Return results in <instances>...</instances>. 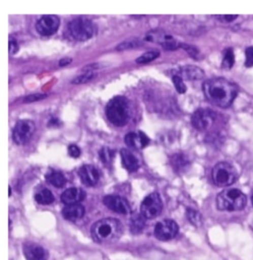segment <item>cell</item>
Segmentation results:
<instances>
[{
	"label": "cell",
	"mask_w": 253,
	"mask_h": 260,
	"mask_svg": "<svg viewBox=\"0 0 253 260\" xmlns=\"http://www.w3.org/2000/svg\"><path fill=\"white\" fill-rule=\"evenodd\" d=\"M18 43L16 42V40H14V38L10 36V39H9V54H10V56L15 55L18 52Z\"/></svg>",
	"instance_id": "cell-33"
},
{
	"label": "cell",
	"mask_w": 253,
	"mask_h": 260,
	"mask_svg": "<svg viewBox=\"0 0 253 260\" xmlns=\"http://www.w3.org/2000/svg\"><path fill=\"white\" fill-rule=\"evenodd\" d=\"M212 178L216 185L227 187L236 181L237 171L229 162H218L212 170Z\"/></svg>",
	"instance_id": "cell-6"
},
{
	"label": "cell",
	"mask_w": 253,
	"mask_h": 260,
	"mask_svg": "<svg viewBox=\"0 0 253 260\" xmlns=\"http://www.w3.org/2000/svg\"><path fill=\"white\" fill-rule=\"evenodd\" d=\"M245 67L251 68L253 67V47H248L245 50Z\"/></svg>",
	"instance_id": "cell-32"
},
{
	"label": "cell",
	"mask_w": 253,
	"mask_h": 260,
	"mask_svg": "<svg viewBox=\"0 0 253 260\" xmlns=\"http://www.w3.org/2000/svg\"><path fill=\"white\" fill-rule=\"evenodd\" d=\"M47 96H48V95H46V94H39V93H36V94H31V95L26 96V97L23 99V101H24V103L36 102V101H39V100H42V99L46 98Z\"/></svg>",
	"instance_id": "cell-31"
},
{
	"label": "cell",
	"mask_w": 253,
	"mask_h": 260,
	"mask_svg": "<svg viewBox=\"0 0 253 260\" xmlns=\"http://www.w3.org/2000/svg\"><path fill=\"white\" fill-rule=\"evenodd\" d=\"M103 203L110 209L121 215H126L131 213V207L125 198L117 195H107L103 199Z\"/></svg>",
	"instance_id": "cell-12"
},
{
	"label": "cell",
	"mask_w": 253,
	"mask_h": 260,
	"mask_svg": "<svg viewBox=\"0 0 253 260\" xmlns=\"http://www.w3.org/2000/svg\"><path fill=\"white\" fill-rule=\"evenodd\" d=\"M247 203L246 196L238 189L231 188L222 191L217 197V207L220 211H241Z\"/></svg>",
	"instance_id": "cell-4"
},
{
	"label": "cell",
	"mask_w": 253,
	"mask_h": 260,
	"mask_svg": "<svg viewBox=\"0 0 253 260\" xmlns=\"http://www.w3.org/2000/svg\"><path fill=\"white\" fill-rule=\"evenodd\" d=\"M149 142V139L143 132H130L125 137L126 146L133 149H143Z\"/></svg>",
	"instance_id": "cell-14"
},
{
	"label": "cell",
	"mask_w": 253,
	"mask_h": 260,
	"mask_svg": "<svg viewBox=\"0 0 253 260\" xmlns=\"http://www.w3.org/2000/svg\"><path fill=\"white\" fill-rule=\"evenodd\" d=\"M36 131L35 123L31 120H20L13 129V141L17 145L27 144Z\"/></svg>",
	"instance_id": "cell-8"
},
{
	"label": "cell",
	"mask_w": 253,
	"mask_h": 260,
	"mask_svg": "<svg viewBox=\"0 0 253 260\" xmlns=\"http://www.w3.org/2000/svg\"><path fill=\"white\" fill-rule=\"evenodd\" d=\"M132 109L126 97L116 96L111 99L106 106V116L115 126L122 127L130 121Z\"/></svg>",
	"instance_id": "cell-3"
},
{
	"label": "cell",
	"mask_w": 253,
	"mask_h": 260,
	"mask_svg": "<svg viewBox=\"0 0 253 260\" xmlns=\"http://www.w3.org/2000/svg\"><path fill=\"white\" fill-rule=\"evenodd\" d=\"M114 155H115L114 150L108 149V148H104V149H101L100 152H99L100 159L104 164H110L113 160Z\"/></svg>",
	"instance_id": "cell-28"
},
{
	"label": "cell",
	"mask_w": 253,
	"mask_h": 260,
	"mask_svg": "<svg viewBox=\"0 0 253 260\" xmlns=\"http://www.w3.org/2000/svg\"><path fill=\"white\" fill-rule=\"evenodd\" d=\"M94 71L95 70H88V71H85L83 74L75 76L72 80V83L73 84H83V83L90 81L96 76Z\"/></svg>",
	"instance_id": "cell-23"
},
{
	"label": "cell",
	"mask_w": 253,
	"mask_h": 260,
	"mask_svg": "<svg viewBox=\"0 0 253 260\" xmlns=\"http://www.w3.org/2000/svg\"><path fill=\"white\" fill-rule=\"evenodd\" d=\"M189 165L188 159L183 154H176L172 157V166L176 170H182L185 167Z\"/></svg>",
	"instance_id": "cell-26"
},
{
	"label": "cell",
	"mask_w": 253,
	"mask_h": 260,
	"mask_svg": "<svg viewBox=\"0 0 253 260\" xmlns=\"http://www.w3.org/2000/svg\"><path fill=\"white\" fill-rule=\"evenodd\" d=\"M85 197V193L80 188H69L60 196V200L64 204L74 205L79 204Z\"/></svg>",
	"instance_id": "cell-15"
},
{
	"label": "cell",
	"mask_w": 253,
	"mask_h": 260,
	"mask_svg": "<svg viewBox=\"0 0 253 260\" xmlns=\"http://www.w3.org/2000/svg\"><path fill=\"white\" fill-rule=\"evenodd\" d=\"M78 176L84 185L89 187L96 185L100 178L98 169L91 165H84L79 168Z\"/></svg>",
	"instance_id": "cell-13"
},
{
	"label": "cell",
	"mask_w": 253,
	"mask_h": 260,
	"mask_svg": "<svg viewBox=\"0 0 253 260\" xmlns=\"http://www.w3.org/2000/svg\"><path fill=\"white\" fill-rule=\"evenodd\" d=\"M163 204L159 193L153 192L147 195L141 204V214L145 219H154L163 212Z\"/></svg>",
	"instance_id": "cell-7"
},
{
	"label": "cell",
	"mask_w": 253,
	"mask_h": 260,
	"mask_svg": "<svg viewBox=\"0 0 253 260\" xmlns=\"http://www.w3.org/2000/svg\"><path fill=\"white\" fill-rule=\"evenodd\" d=\"M145 224V218L142 214H134L131 217L130 228L133 234H140L144 231Z\"/></svg>",
	"instance_id": "cell-21"
},
{
	"label": "cell",
	"mask_w": 253,
	"mask_h": 260,
	"mask_svg": "<svg viewBox=\"0 0 253 260\" xmlns=\"http://www.w3.org/2000/svg\"><path fill=\"white\" fill-rule=\"evenodd\" d=\"M172 81H173V83L175 85V88L178 92L181 93V94L186 92L187 88H186V85L184 83V79L182 77H180L179 75H174L172 76Z\"/></svg>",
	"instance_id": "cell-29"
},
{
	"label": "cell",
	"mask_w": 253,
	"mask_h": 260,
	"mask_svg": "<svg viewBox=\"0 0 253 260\" xmlns=\"http://www.w3.org/2000/svg\"><path fill=\"white\" fill-rule=\"evenodd\" d=\"M160 56V53L155 52V51H151V52H147L144 54L143 56H140L137 58V62L138 63H148L152 60H154L155 58H157Z\"/></svg>",
	"instance_id": "cell-27"
},
{
	"label": "cell",
	"mask_w": 253,
	"mask_h": 260,
	"mask_svg": "<svg viewBox=\"0 0 253 260\" xmlns=\"http://www.w3.org/2000/svg\"><path fill=\"white\" fill-rule=\"evenodd\" d=\"M69 154H70L72 157L77 158V157H79V155L81 154V150H80V149H79L77 146L71 145V146L69 147Z\"/></svg>",
	"instance_id": "cell-34"
},
{
	"label": "cell",
	"mask_w": 253,
	"mask_h": 260,
	"mask_svg": "<svg viewBox=\"0 0 253 260\" xmlns=\"http://www.w3.org/2000/svg\"><path fill=\"white\" fill-rule=\"evenodd\" d=\"M24 254L27 260H47L48 252L37 243H27L24 245Z\"/></svg>",
	"instance_id": "cell-16"
},
{
	"label": "cell",
	"mask_w": 253,
	"mask_h": 260,
	"mask_svg": "<svg viewBox=\"0 0 253 260\" xmlns=\"http://www.w3.org/2000/svg\"><path fill=\"white\" fill-rule=\"evenodd\" d=\"M120 153L122 157L123 167L126 168L129 172H135L140 168V160L131 149H123Z\"/></svg>",
	"instance_id": "cell-18"
},
{
	"label": "cell",
	"mask_w": 253,
	"mask_h": 260,
	"mask_svg": "<svg viewBox=\"0 0 253 260\" xmlns=\"http://www.w3.org/2000/svg\"><path fill=\"white\" fill-rule=\"evenodd\" d=\"M35 200L39 204L50 205L54 202V197L49 189L42 188L35 194Z\"/></svg>",
	"instance_id": "cell-22"
},
{
	"label": "cell",
	"mask_w": 253,
	"mask_h": 260,
	"mask_svg": "<svg viewBox=\"0 0 253 260\" xmlns=\"http://www.w3.org/2000/svg\"><path fill=\"white\" fill-rule=\"evenodd\" d=\"M175 75H179L183 79L188 80H199L205 76V73L202 69L195 66H185L175 72Z\"/></svg>",
	"instance_id": "cell-19"
},
{
	"label": "cell",
	"mask_w": 253,
	"mask_h": 260,
	"mask_svg": "<svg viewBox=\"0 0 253 260\" xmlns=\"http://www.w3.org/2000/svg\"><path fill=\"white\" fill-rule=\"evenodd\" d=\"M140 43L137 40H132V41H128V42H124L121 45L118 46L117 50L119 51H123V50H126V49H133L136 48L137 46H139Z\"/></svg>",
	"instance_id": "cell-30"
},
{
	"label": "cell",
	"mask_w": 253,
	"mask_h": 260,
	"mask_svg": "<svg viewBox=\"0 0 253 260\" xmlns=\"http://www.w3.org/2000/svg\"><path fill=\"white\" fill-rule=\"evenodd\" d=\"M72 61H73L72 58H70V57H65V58H62V59L59 60L58 66H59V67H66V66L70 64Z\"/></svg>",
	"instance_id": "cell-36"
},
{
	"label": "cell",
	"mask_w": 253,
	"mask_h": 260,
	"mask_svg": "<svg viewBox=\"0 0 253 260\" xmlns=\"http://www.w3.org/2000/svg\"><path fill=\"white\" fill-rule=\"evenodd\" d=\"M203 91L206 99L219 108H228L237 96V86L223 77L211 78L204 82Z\"/></svg>",
	"instance_id": "cell-1"
},
{
	"label": "cell",
	"mask_w": 253,
	"mask_h": 260,
	"mask_svg": "<svg viewBox=\"0 0 253 260\" xmlns=\"http://www.w3.org/2000/svg\"><path fill=\"white\" fill-rule=\"evenodd\" d=\"M68 32L76 41H86L96 35L97 27L90 19L78 17L69 23Z\"/></svg>",
	"instance_id": "cell-5"
},
{
	"label": "cell",
	"mask_w": 253,
	"mask_h": 260,
	"mask_svg": "<svg viewBox=\"0 0 253 260\" xmlns=\"http://www.w3.org/2000/svg\"><path fill=\"white\" fill-rule=\"evenodd\" d=\"M59 27V18L55 15H44L38 20L36 29L42 36L54 35Z\"/></svg>",
	"instance_id": "cell-11"
},
{
	"label": "cell",
	"mask_w": 253,
	"mask_h": 260,
	"mask_svg": "<svg viewBox=\"0 0 253 260\" xmlns=\"http://www.w3.org/2000/svg\"><path fill=\"white\" fill-rule=\"evenodd\" d=\"M251 201H252V205H253V195H252V198H251Z\"/></svg>",
	"instance_id": "cell-37"
},
{
	"label": "cell",
	"mask_w": 253,
	"mask_h": 260,
	"mask_svg": "<svg viewBox=\"0 0 253 260\" xmlns=\"http://www.w3.org/2000/svg\"><path fill=\"white\" fill-rule=\"evenodd\" d=\"M217 115L209 109H198L192 115V125L198 131L209 130L216 122Z\"/></svg>",
	"instance_id": "cell-9"
},
{
	"label": "cell",
	"mask_w": 253,
	"mask_h": 260,
	"mask_svg": "<svg viewBox=\"0 0 253 260\" xmlns=\"http://www.w3.org/2000/svg\"><path fill=\"white\" fill-rule=\"evenodd\" d=\"M123 234V225L117 219L99 220L91 228V236L97 243H112L118 241Z\"/></svg>",
	"instance_id": "cell-2"
},
{
	"label": "cell",
	"mask_w": 253,
	"mask_h": 260,
	"mask_svg": "<svg viewBox=\"0 0 253 260\" xmlns=\"http://www.w3.org/2000/svg\"><path fill=\"white\" fill-rule=\"evenodd\" d=\"M217 18L220 19L223 21H226V22H232V21H234V20L237 18V15H223V16H219Z\"/></svg>",
	"instance_id": "cell-35"
},
{
	"label": "cell",
	"mask_w": 253,
	"mask_h": 260,
	"mask_svg": "<svg viewBox=\"0 0 253 260\" xmlns=\"http://www.w3.org/2000/svg\"><path fill=\"white\" fill-rule=\"evenodd\" d=\"M186 216L189 222L193 223L196 226H200L202 224V217L199 214V212L193 210V209H187L186 210Z\"/></svg>",
	"instance_id": "cell-25"
},
{
	"label": "cell",
	"mask_w": 253,
	"mask_h": 260,
	"mask_svg": "<svg viewBox=\"0 0 253 260\" xmlns=\"http://www.w3.org/2000/svg\"><path fill=\"white\" fill-rule=\"evenodd\" d=\"M235 64V54L233 49H228L225 52L223 59V68L224 69H232Z\"/></svg>",
	"instance_id": "cell-24"
},
{
	"label": "cell",
	"mask_w": 253,
	"mask_h": 260,
	"mask_svg": "<svg viewBox=\"0 0 253 260\" xmlns=\"http://www.w3.org/2000/svg\"><path fill=\"white\" fill-rule=\"evenodd\" d=\"M179 232V226L173 220H163L155 224L154 235L163 242L174 239Z\"/></svg>",
	"instance_id": "cell-10"
},
{
	"label": "cell",
	"mask_w": 253,
	"mask_h": 260,
	"mask_svg": "<svg viewBox=\"0 0 253 260\" xmlns=\"http://www.w3.org/2000/svg\"><path fill=\"white\" fill-rule=\"evenodd\" d=\"M46 179L50 184L57 188H61L67 183V178L65 177V175L60 171L53 170V169L47 172Z\"/></svg>",
	"instance_id": "cell-20"
},
{
	"label": "cell",
	"mask_w": 253,
	"mask_h": 260,
	"mask_svg": "<svg viewBox=\"0 0 253 260\" xmlns=\"http://www.w3.org/2000/svg\"><path fill=\"white\" fill-rule=\"evenodd\" d=\"M61 214L66 220L71 222H76L83 218L85 214V209L80 204L67 205L64 208Z\"/></svg>",
	"instance_id": "cell-17"
}]
</instances>
